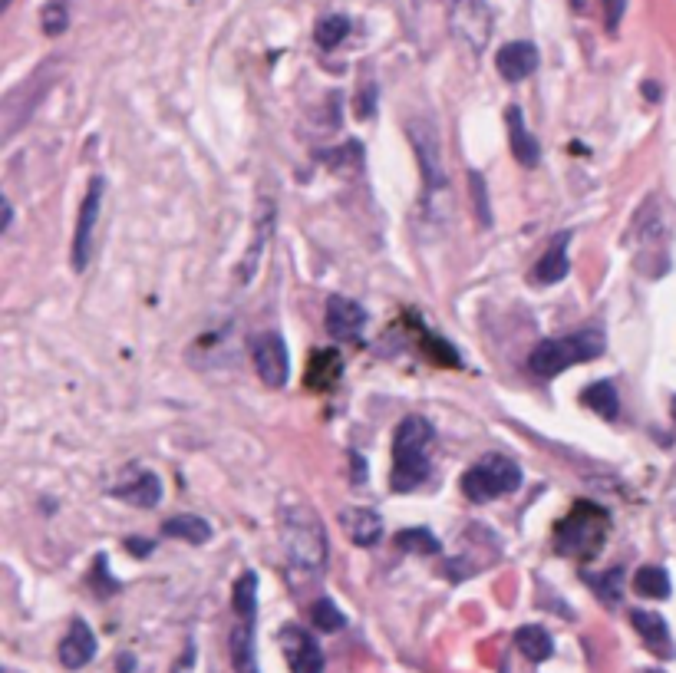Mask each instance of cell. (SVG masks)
Masks as SVG:
<instances>
[{
	"label": "cell",
	"instance_id": "6da1fadb",
	"mask_svg": "<svg viewBox=\"0 0 676 673\" xmlns=\"http://www.w3.org/2000/svg\"><path fill=\"white\" fill-rule=\"evenodd\" d=\"M281 545L294 568L320 571L327 565V532L320 515L304 502L281 509Z\"/></svg>",
	"mask_w": 676,
	"mask_h": 673
},
{
	"label": "cell",
	"instance_id": "7a4b0ae2",
	"mask_svg": "<svg viewBox=\"0 0 676 673\" xmlns=\"http://www.w3.org/2000/svg\"><path fill=\"white\" fill-rule=\"evenodd\" d=\"M429 449H432V426L423 416H406L393 436V489L413 492L429 476Z\"/></svg>",
	"mask_w": 676,
	"mask_h": 673
},
{
	"label": "cell",
	"instance_id": "3957f363",
	"mask_svg": "<svg viewBox=\"0 0 676 673\" xmlns=\"http://www.w3.org/2000/svg\"><path fill=\"white\" fill-rule=\"evenodd\" d=\"M607 350V340L601 330H578V334H564L554 340H541V344L531 350L528 367L538 373V377H558V373L571 370L574 363L594 360Z\"/></svg>",
	"mask_w": 676,
	"mask_h": 673
},
{
	"label": "cell",
	"instance_id": "277c9868",
	"mask_svg": "<svg viewBox=\"0 0 676 673\" xmlns=\"http://www.w3.org/2000/svg\"><path fill=\"white\" fill-rule=\"evenodd\" d=\"M518 485H522V469H518L512 459L498 456V452L475 462L462 476V492L475 502H489L495 495H508L515 492Z\"/></svg>",
	"mask_w": 676,
	"mask_h": 673
},
{
	"label": "cell",
	"instance_id": "5b68a950",
	"mask_svg": "<svg viewBox=\"0 0 676 673\" xmlns=\"http://www.w3.org/2000/svg\"><path fill=\"white\" fill-rule=\"evenodd\" d=\"M604 535H607V515L591 502L578 505V509L558 525V532H554L564 555H581V558L594 555V551L601 548Z\"/></svg>",
	"mask_w": 676,
	"mask_h": 673
},
{
	"label": "cell",
	"instance_id": "8992f818",
	"mask_svg": "<svg viewBox=\"0 0 676 673\" xmlns=\"http://www.w3.org/2000/svg\"><path fill=\"white\" fill-rule=\"evenodd\" d=\"M449 20L456 37L469 47L472 53H482L492 33V10L485 0H452Z\"/></svg>",
	"mask_w": 676,
	"mask_h": 673
},
{
	"label": "cell",
	"instance_id": "52a82bcc",
	"mask_svg": "<svg viewBox=\"0 0 676 673\" xmlns=\"http://www.w3.org/2000/svg\"><path fill=\"white\" fill-rule=\"evenodd\" d=\"M251 357H254V370L258 377L271 386V390H281L287 383V370H291V357H287V344L281 334H258L251 344Z\"/></svg>",
	"mask_w": 676,
	"mask_h": 673
},
{
	"label": "cell",
	"instance_id": "ba28073f",
	"mask_svg": "<svg viewBox=\"0 0 676 673\" xmlns=\"http://www.w3.org/2000/svg\"><path fill=\"white\" fill-rule=\"evenodd\" d=\"M103 192H106V182L99 179V175H93L90 189H86V198L80 205V218H76V235H73V268L76 271H83L86 264H90L93 228L99 218V205H103Z\"/></svg>",
	"mask_w": 676,
	"mask_h": 673
},
{
	"label": "cell",
	"instance_id": "9c48e42d",
	"mask_svg": "<svg viewBox=\"0 0 676 673\" xmlns=\"http://www.w3.org/2000/svg\"><path fill=\"white\" fill-rule=\"evenodd\" d=\"M281 647L287 664H291V673H324V654H320L317 641L304 627L287 624L281 631Z\"/></svg>",
	"mask_w": 676,
	"mask_h": 673
},
{
	"label": "cell",
	"instance_id": "30bf717a",
	"mask_svg": "<svg viewBox=\"0 0 676 673\" xmlns=\"http://www.w3.org/2000/svg\"><path fill=\"white\" fill-rule=\"evenodd\" d=\"M113 495L129 505H139V509H155L162 499V482L149 469H132L123 476V482L113 485Z\"/></svg>",
	"mask_w": 676,
	"mask_h": 673
},
{
	"label": "cell",
	"instance_id": "8fae6325",
	"mask_svg": "<svg viewBox=\"0 0 676 673\" xmlns=\"http://www.w3.org/2000/svg\"><path fill=\"white\" fill-rule=\"evenodd\" d=\"M495 66H498V73H502L508 83H522V80H528V76L538 70V47H535V43H528V40L505 43V47L498 50Z\"/></svg>",
	"mask_w": 676,
	"mask_h": 673
},
{
	"label": "cell",
	"instance_id": "7c38bea8",
	"mask_svg": "<svg viewBox=\"0 0 676 673\" xmlns=\"http://www.w3.org/2000/svg\"><path fill=\"white\" fill-rule=\"evenodd\" d=\"M363 324H367V311H363L357 301H350V297H330V304H327V334L330 337H337V340L357 337Z\"/></svg>",
	"mask_w": 676,
	"mask_h": 673
},
{
	"label": "cell",
	"instance_id": "4fadbf2b",
	"mask_svg": "<svg viewBox=\"0 0 676 673\" xmlns=\"http://www.w3.org/2000/svg\"><path fill=\"white\" fill-rule=\"evenodd\" d=\"M60 664L66 667V670H80V667H86L90 660L96 657V637H93V631L86 627L83 621H76L73 627H70V634L63 637L60 641Z\"/></svg>",
	"mask_w": 676,
	"mask_h": 673
},
{
	"label": "cell",
	"instance_id": "5bb4252c",
	"mask_svg": "<svg viewBox=\"0 0 676 673\" xmlns=\"http://www.w3.org/2000/svg\"><path fill=\"white\" fill-rule=\"evenodd\" d=\"M630 624H634V631L644 637V644L653 650L657 657H673V637H670V627L663 621L660 614L653 611H634L630 614Z\"/></svg>",
	"mask_w": 676,
	"mask_h": 673
},
{
	"label": "cell",
	"instance_id": "9a60e30c",
	"mask_svg": "<svg viewBox=\"0 0 676 673\" xmlns=\"http://www.w3.org/2000/svg\"><path fill=\"white\" fill-rule=\"evenodd\" d=\"M409 136H413L416 149H419V162H423V172L429 179V192H439L442 185V165H439V142H436V132H432L426 123H413L409 126Z\"/></svg>",
	"mask_w": 676,
	"mask_h": 673
},
{
	"label": "cell",
	"instance_id": "2e32d148",
	"mask_svg": "<svg viewBox=\"0 0 676 673\" xmlns=\"http://www.w3.org/2000/svg\"><path fill=\"white\" fill-rule=\"evenodd\" d=\"M568 241H571V231H561L558 241L545 251V258L535 264V271H531V278L538 284H558L561 278H568Z\"/></svg>",
	"mask_w": 676,
	"mask_h": 673
},
{
	"label": "cell",
	"instance_id": "e0dca14e",
	"mask_svg": "<svg viewBox=\"0 0 676 673\" xmlns=\"http://www.w3.org/2000/svg\"><path fill=\"white\" fill-rule=\"evenodd\" d=\"M340 522L347 528V535L357 542L360 548H370L383 538V522L380 515L370 512V509H343L340 512Z\"/></svg>",
	"mask_w": 676,
	"mask_h": 673
},
{
	"label": "cell",
	"instance_id": "ac0fdd59",
	"mask_svg": "<svg viewBox=\"0 0 676 673\" xmlns=\"http://www.w3.org/2000/svg\"><path fill=\"white\" fill-rule=\"evenodd\" d=\"M508 146H512L515 159L522 162V165H538V159H541L538 139L528 132L525 119H522V113H518V109H508Z\"/></svg>",
	"mask_w": 676,
	"mask_h": 673
},
{
	"label": "cell",
	"instance_id": "d6986e66",
	"mask_svg": "<svg viewBox=\"0 0 676 673\" xmlns=\"http://www.w3.org/2000/svg\"><path fill=\"white\" fill-rule=\"evenodd\" d=\"M271 228H274V205L271 202H261V208H258V225H254V241H251V248H248L241 281H251L254 278V268H258V261H261V251L268 248V241H271Z\"/></svg>",
	"mask_w": 676,
	"mask_h": 673
},
{
	"label": "cell",
	"instance_id": "ffe728a7",
	"mask_svg": "<svg viewBox=\"0 0 676 673\" xmlns=\"http://www.w3.org/2000/svg\"><path fill=\"white\" fill-rule=\"evenodd\" d=\"M162 532L169 538H182L188 545H205L212 538V525L198 515H175L162 525Z\"/></svg>",
	"mask_w": 676,
	"mask_h": 673
},
{
	"label": "cell",
	"instance_id": "44dd1931",
	"mask_svg": "<svg viewBox=\"0 0 676 673\" xmlns=\"http://www.w3.org/2000/svg\"><path fill=\"white\" fill-rule=\"evenodd\" d=\"M515 644H518V650H522V654H525L528 660H535V664H541V660H548V657H551V650H554L551 634L545 631V627H538V624L518 627Z\"/></svg>",
	"mask_w": 676,
	"mask_h": 673
},
{
	"label": "cell",
	"instance_id": "7402d4cb",
	"mask_svg": "<svg viewBox=\"0 0 676 673\" xmlns=\"http://www.w3.org/2000/svg\"><path fill=\"white\" fill-rule=\"evenodd\" d=\"M231 660H235L238 673H258V664H254V624L238 621L235 634H231Z\"/></svg>",
	"mask_w": 676,
	"mask_h": 673
},
{
	"label": "cell",
	"instance_id": "603a6c76",
	"mask_svg": "<svg viewBox=\"0 0 676 673\" xmlns=\"http://www.w3.org/2000/svg\"><path fill=\"white\" fill-rule=\"evenodd\" d=\"M581 403L587 406V410H594L597 416H607V419H614L617 410H620V400H617L614 383H607V380L587 386V390L581 393Z\"/></svg>",
	"mask_w": 676,
	"mask_h": 673
},
{
	"label": "cell",
	"instance_id": "cb8c5ba5",
	"mask_svg": "<svg viewBox=\"0 0 676 673\" xmlns=\"http://www.w3.org/2000/svg\"><path fill=\"white\" fill-rule=\"evenodd\" d=\"M337 377H340V357L334 350H320V353L310 357V373H307L310 386L317 383V390H327V386L334 383Z\"/></svg>",
	"mask_w": 676,
	"mask_h": 673
},
{
	"label": "cell",
	"instance_id": "d4e9b609",
	"mask_svg": "<svg viewBox=\"0 0 676 673\" xmlns=\"http://www.w3.org/2000/svg\"><path fill=\"white\" fill-rule=\"evenodd\" d=\"M254 611H258V578H254L251 571H245L235 584V614L238 621L254 624Z\"/></svg>",
	"mask_w": 676,
	"mask_h": 673
},
{
	"label": "cell",
	"instance_id": "484cf974",
	"mask_svg": "<svg viewBox=\"0 0 676 673\" xmlns=\"http://www.w3.org/2000/svg\"><path fill=\"white\" fill-rule=\"evenodd\" d=\"M634 591L644 598H670V575L663 568H640L634 575Z\"/></svg>",
	"mask_w": 676,
	"mask_h": 673
},
{
	"label": "cell",
	"instance_id": "4316f807",
	"mask_svg": "<svg viewBox=\"0 0 676 673\" xmlns=\"http://www.w3.org/2000/svg\"><path fill=\"white\" fill-rule=\"evenodd\" d=\"M347 33H350V20L343 17V14H330V17H324V20H320V24H317L314 37H317V47L334 50V47H340Z\"/></svg>",
	"mask_w": 676,
	"mask_h": 673
},
{
	"label": "cell",
	"instance_id": "83f0119b",
	"mask_svg": "<svg viewBox=\"0 0 676 673\" xmlns=\"http://www.w3.org/2000/svg\"><path fill=\"white\" fill-rule=\"evenodd\" d=\"M396 545L406 551H416V555H436L439 551L436 535L426 532V528H406V532L396 535Z\"/></svg>",
	"mask_w": 676,
	"mask_h": 673
},
{
	"label": "cell",
	"instance_id": "f1b7e54d",
	"mask_svg": "<svg viewBox=\"0 0 676 673\" xmlns=\"http://www.w3.org/2000/svg\"><path fill=\"white\" fill-rule=\"evenodd\" d=\"M314 624H317V631L334 634V631H340L343 624H347V617H343V611L330 598H320L314 604Z\"/></svg>",
	"mask_w": 676,
	"mask_h": 673
},
{
	"label": "cell",
	"instance_id": "f546056e",
	"mask_svg": "<svg viewBox=\"0 0 676 673\" xmlns=\"http://www.w3.org/2000/svg\"><path fill=\"white\" fill-rule=\"evenodd\" d=\"M66 27H70V14H66L63 4H50L43 10V30H47L50 37H57V33H63Z\"/></svg>",
	"mask_w": 676,
	"mask_h": 673
},
{
	"label": "cell",
	"instance_id": "4dcf8cb0",
	"mask_svg": "<svg viewBox=\"0 0 676 673\" xmlns=\"http://www.w3.org/2000/svg\"><path fill=\"white\" fill-rule=\"evenodd\" d=\"M472 182V198H475V208H479V222L482 225H492V212H489V195H485V179L479 172L469 175Z\"/></svg>",
	"mask_w": 676,
	"mask_h": 673
},
{
	"label": "cell",
	"instance_id": "1f68e13d",
	"mask_svg": "<svg viewBox=\"0 0 676 673\" xmlns=\"http://www.w3.org/2000/svg\"><path fill=\"white\" fill-rule=\"evenodd\" d=\"M624 10H627V0H604V24L611 33L620 27V20H624Z\"/></svg>",
	"mask_w": 676,
	"mask_h": 673
},
{
	"label": "cell",
	"instance_id": "d6a6232c",
	"mask_svg": "<svg viewBox=\"0 0 676 673\" xmlns=\"http://www.w3.org/2000/svg\"><path fill=\"white\" fill-rule=\"evenodd\" d=\"M594 588L601 591L607 601H617V594H620V575H617V571H611V578H607V581H594Z\"/></svg>",
	"mask_w": 676,
	"mask_h": 673
},
{
	"label": "cell",
	"instance_id": "836d02e7",
	"mask_svg": "<svg viewBox=\"0 0 676 673\" xmlns=\"http://www.w3.org/2000/svg\"><path fill=\"white\" fill-rule=\"evenodd\" d=\"M129 551H136V555H149V545L136 538V542H129Z\"/></svg>",
	"mask_w": 676,
	"mask_h": 673
},
{
	"label": "cell",
	"instance_id": "e575fe53",
	"mask_svg": "<svg viewBox=\"0 0 676 673\" xmlns=\"http://www.w3.org/2000/svg\"><path fill=\"white\" fill-rule=\"evenodd\" d=\"M584 4H587V0H571V7H574V10H584Z\"/></svg>",
	"mask_w": 676,
	"mask_h": 673
},
{
	"label": "cell",
	"instance_id": "d590c367",
	"mask_svg": "<svg viewBox=\"0 0 676 673\" xmlns=\"http://www.w3.org/2000/svg\"><path fill=\"white\" fill-rule=\"evenodd\" d=\"M640 673H660V670H640Z\"/></svg>",
	"mask_w": 676,
	"mask_h": 673
},
{
	"label": "cell",
	"instance_id": "8d00e7d4",
	"mask_svg": "<svg viewBox=\"0 0 676 673\" xmlns=\"http://www.w3.org/2000/svg\"><path fill=\"white\" fill-rule=\"evenodd\" d=\"M673 416H676V400H673Z\"/></svg>",
	"mask_w": 676,
	"mask_h": 673
}]
</instances>
